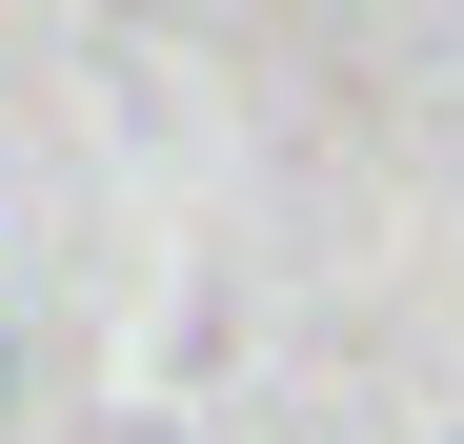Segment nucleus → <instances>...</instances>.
I'll return each mask as SVG.
<instances>
[{"mask_svg":"<svg viewBox=\"0 0 464 444\" xmlns=\"http://www.w3.org/2000/svg\"><path fill=\"white\" fill-rule=\"evenodd\" d=\"M0 404H21V343H0Z\"/></svg>","mask_w":464,"mask_h":444,"instance_id":"f257e3e1","label":"nucleus"},{"mask_svg":"<svg viewBox=\"0 0 464 444\" xmlns=\"http://www.w3.org/2000/svg\"><path fill=\"white\" fill-rule=\"evenodd\" d=\"M444 444H464V424H444Z\"/></svg>","mask_w":464,"mask_h":444,"instance_id":"f03ea898","label":"nucleus"}]
</instances>
